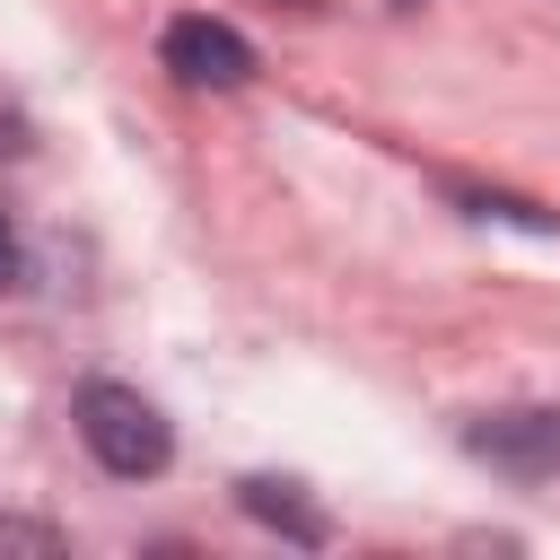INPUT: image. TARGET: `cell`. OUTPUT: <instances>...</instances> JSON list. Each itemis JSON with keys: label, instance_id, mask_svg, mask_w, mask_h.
I'll use <instances>...</instances> for the list:
<instances>
[{"label": "cell", "instance_id": "cell-4", "mask_svg": "<svg viewBox=\"0 0 560 560\" xmlns=\"http://www.w3.org/2000/svg\"><path fill=\"white\" fill-rule=\"evenodd\" d=\"M236 499H245V516L289 525L298 542H324V516H315V508H298V499H289V481H236Z\"/></svg>", "mask_w": 560, "mask_h": 560}, {"label": "cell", "instance_id": "cell-5", "mask_svg": "<svg viewBox=\"0 0 560 560\" xmlns=\"http://www.w3.org/2000/svg\"><path fill=\"white\" fill-rule=\"evenodd\" d=\"M0 551H70V534L61 525H44V516H0Z\"/></svg>", "mask_w": 560, "mask_h": 560}, {"label": "cell", "instance_id": "cell-1", "mask_svg": "<svg viewBox=\"0 0 560 560\" xmlns=\"http://www.w3.org/2000/svg\"><path fill=\"white\" fill-rule=\"evenodd\" d=\"M79 438H88V455H96L114 481H158L166 455H175L166 411H158L140 385H114V376H88V385H79Z\"/></svg>", "mask_w": 560, "mask_h": 560}, {"label": "cell", "instance_id": "cell-3", "mask_svg": "<svg viewBox=\"0 0 560 560\" xmlns=\"http://www.w3.org/2000/svg\"><path fill=\"white\" fill-rule=\"evenodd\" d=\"M158 52H166V70H175L184 88H245V79H254V44H245L228 18H175Z\"/></svg>", "mask_w": 560, "mask_h": 560}, {"label": "cell", "instance_id": "cell-6", "mask_svg": "<svg viewBox=\"0 0 560 560\" xmlns=\"http://www.w3.org/2000/svg\"><path fill=\"white\" fill-rule=\"evenodd\" d=\"M0 289H18V236H9V219H0Z\"/></svg>", "mask_w": 560, "mask_h": 560}, {"label": "cell", "instance_id": "cell-2", "mask_svg": "<svg viewBox=\"0 0 560 560\" xmlns=\"http://www.w3.org/2000/svg\"><path fill=\"white\" fill-rule=\"evenodd\" d=\"M464 455L508 481H551L560 472V402H508V411L464 420Z\"/></svg>", "mask_w": 560, "mask_h": 560}]
</instances>
